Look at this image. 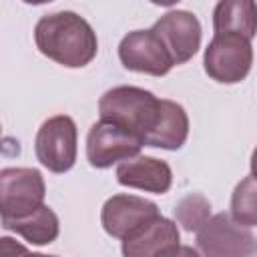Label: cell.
<instances>
[{"mask_svg": "<svg viewBox=\"0 0 257 257\" xmlns=\"http://www.w3.org/2000/svg\"><path fill=\"white\" fill-rule=\"evenodd\" d=\"M34 42L46 58L66 68L86 66L98 50L92 26L70 10L42 16L34 26Z\"/></svg>", "mask_w": 257, "mask_h": 257, "instance_id": "cell-1", "label": "cell"}, {"mask_svg": "<svg viewBox=\"0 0 257 257\" xmlns=\"http://www.w3.org/2000/svg\"><path fill=\"white\" fill-rule=\"evenodd\" d=\"M161 98L153 92L139 86H114L106 90L98 100V112L102 118H108L135 137H139L145 145V137L157 122Z\"/></svg>", "mask_w": 257, "mask_h": 257, "instance_id": "cell-2", "label": "cell"}, {"mask_svg": "<svg viewBox=\"0 0 257 257\" xmlns=\"http://www.w3.org/2000/svg\"><path fill=\"white\" fill-rule=\"evenodd\" d=\"M205 72L221 84L241 82L253 64L251 40L239 32H219L213 36L203 56Z\"/></svg>", "mask_w": 257, "mask_h": 257, "instance_id": "cell-3", "label": "cell"}, {"mask_svg": "<svg viewBox=\"0 0 257 257\" xmlns=\"http://www.w3.org/2000/svg\"><path fill=\"white\" fill-rule=\"evenodd\" d=\"M46 197L42 173L32 167L0 171V221H12L36 211Z\"/></svg>", "mask_w": 257, "mask_h": 257, "instance_id": "cell-4", "label": "cell"}, {"mask_svg": "<svg viewBox=\"0 0 257 257\" xmlns=\"http://www.w3.org/2000/svg\"><path fill=\"white\" fill-rule=\"evenodd\" d=\"M76 122L68 114L46 118L34 141V151L42 167L52 173H66L76 163Z\"/></svg>", "mask_w": 257, "mask_h": 257, "instance_id": "cell-5", "label": "cell"}, {"mask_svg": "<svg viewBox=\"0 0 257 257\" xmlns=\"http://www.w3.org/2000/svg\"><path fill=\"white\" fill-rule=\"evenodd\" d=\"M197 247L207 257H245L255 253V235L251 227L237 223L227 213H219L197 229Z\"/></svg>", "mask_w": 257, "mask_h": 257, "instance_id": "cell-6", "label": "cell"}, {"mask_svg": "<svg viewBox=\"0 0 257 257\" xmlns=\"http://www.w3.org/2000/svg\"><path fill=\"white\" fill-rule=\"evenodd\" d=\"M143 141L120 124L98 118L86 135V159L94 169H108L128 157L139 155Z\"/></svg>", "mask_w": 257, "mask_h": 257, "instance_id": "cell-7", "label": "cell"}, {"mask_svg": "<svg viewBox=\"0 0 257 257\" xmlns=\"http://www.w3.org/2000/svg\"><path fill=\"white\" fill-rule=\"evenodd\" d=\"M118 58L124 68L165 76L175 66L167 46L153 30H133L118 44Z\"/></svg>", "mask_w": 257, "mask_h": 257, "instance_id": "cell-8", "label": "cell"}, {"mask_svg": "<svg viewBox=\"0 0 257 257\" xmlns=\"http://www.w3.org/2000/svg\"><path fill=\"white\" fill-rule=\"evenodd\" d=\"M167 46L175 66L191 60L201 46V22L189 10H171L151 28Z\"/></svg>", "mask_w": 257, "mask_h": 257, "instance_id": "cell-9", "label": "cell"}, {"mask_svg": "<svg viewBox=\"0 0 257 257\" xmlns=\"http://www.w3.org/2000/svg\"><path fill=\"white\" fill-rule=\"evenodd\" d=\"M161 215L153 201L137 195H112L102 205L100 223L104 231L114 239H124L149 219Z\"/></svg>", "mask_w": 257, "mask_h": 257, "instance_id": "cell-10", "label": "cell"}, {"mask_svg": "<svg viewBox=\"0 0 257 257\" xmlns=\"http://www.w3.org/2000/svg\"><path fill=\"white\" fill-rule=\"evenodd\" d=\"M126 257H157L179 253V229L171 219L157 215L122 239Z\"/></svg>", "mask_w": 257, "mask_h": 257, "instance_id": "cell-11", "label": "cell"}, {"mask_svg": "<svg viewBox=\"0 0 257 257\" xmlns=\"http://www.w3.org/2000/svg\"><path fill=\"white\" fill-rule=\"evenodd\" d=\"M116 181L122 187L163 195L173 185V171L161 159L147 157V155H135L118 163Z\"/></svg>", "mask_w": 257, "mask_h": 257, "instance_id": "cell-12", "label": "cell"}, {"mask_svg": "<svg viewBox=\"0 0 257 257\" xmlns=\"http://www.w3.org/2000/svg\"><path fill=\"white\" fill-rule=\"evenodd\" d=\"M187 137H189V116L185 108L179 102L161 98L157 122L151 128V133L145 137V145L177 151L185 145Z\"/></svg>", "mask_w": 257, "mask_h": 257, "instance_id": "cell-13", "label": "cell"}, {"mask_svg": "<svg viewBox=\"0 0 257 257\" xmlns=\"http://www.w3.org/2000/svg\"><path fill=\"white\" fill-rule=\"evenodd\" d=\"M213 28L219 32H239L249 40L257 32L255 0H219L213 10Z\"/></svg>", "mask_w": 257, "mask_h": 257, "instance_id": "cell-14", "label": "cell"}, {"mask_svg": "<svg viewBox=\"0 0 257 257\" xmlns=\"http://www.w3.org/2000/svg\"><path fill=\"white\" fill-rule=\"evenodd\" d=\"M2 227L18 233L30 245H48L58 237V231H60V223H58L56 213L44 203L26 217L4 221Z\"/></svg>", "mask_w": 257, "mask_h": 257, "instance_id": "cell-15", "label": "cell"}, {"mask_svg": "<svg viewBox=\"0 0 257 257\" xmlns=\"http://www.w3.org/2000/svg\"><path fill=\"white\" fill-rule=\"evenodd\" d=\"M257 187H255V177L249 173L233 191L231 197V217L245 225V227H255L257 225Z\"/></svg>", "mask_w": 257, "mask_h": 257, "instance_id": "cell-16", "label": "cell"}, {"mask_svg": "<svg viewBox=\"0 0 257 257\" xmlns=\"http://www.w3.org/2000/svg\"><path fill=\"white\" fill-rule=\"evenodd\" d=\"M175 217L177 223L183 225L185 231H197L209 217H211V203L199 195V193H191L187 197H183L177 207H175Z\"/></svg>", "mask_w": 257, "mask_h": 257, "instance_id": "cell-17", "label": "cell"}, {"mask_svg": "<svg viewBox=\"0 0 257 257\" xmlns=\"http://www.w3.org/2000/svg\"><path fill=\"white\" fill-rule=\"evenodd\" d=\"M16 253H28L24 245H18L10 237H0V255H16Z\"/></svg>", "mask_w": 257, "mask_h": 257, "instance_id": "cell-18", "label": "cell"}, {"mask_svg": "<svg viewBox=\"0 0 257 257\" xmlns=\"http://www.w3.org/2000/svg\"><path fill=\"white\" fill-rule=\"evenodd\" d=\"M149 2H153V4H157V6H173V4H177V2H181V0H149Z\"/></svg>", "mask_w": 257, "mask_h": 257, "instance_id": "cell-19", "label": "cell"}, {"mask_svg": "<svg viewBox=\"0 0 257 257\" xmlns=\"http://www.w3.org/2000/svg\"><path fill=\"white\" fill-rule=\"evenodd\" d=\"M26 4H46V2H52V0H22Z\"/></svg>", "mask_w": 257, "mask_h": 257, "instance_id": "cell-20", "label": "cell"}]
</instances>
